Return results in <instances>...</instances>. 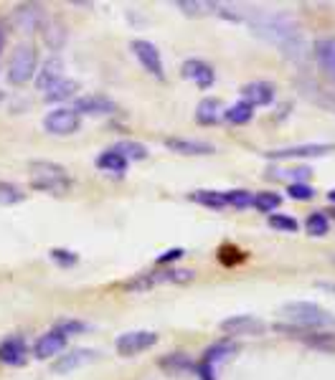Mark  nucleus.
<instances>
[{
    "label": "nucleus",
    "mask_w": 335,
    "mask_h": 380,
    "mask_svg": "<svg viewBox=\"0 0 335 380\" xmlns=\"http://www.w3.org/2000/svg\"><path fill=\"white\" fill-rule=\"evenodd\" d=\"M69 337H64L59 329H49L44 335L38 337L36 345H33V355L38 360H49V358H59L61 352L67 350Z\"/></svg>",
    "instance_id": "dca6fc26"
},
{
    "label": "nucleus",
    "mask_w": 335,
    "mask_h": 380,
    "mask_svg": "<svg viewBox=\"0 0 335 380\" xmlns=\"http://www.w3.org/2000/svg\"><path fill=\"white\" fill-rule=\"evenodd\" d=\"M26 200V193H23L18 185L13 183H0V205H15Z\"/></svg>",
    "instance_id": "c9c22d12"
},
{
    "label": "nucleus",
    "mask_w": 335,
    "mask_h": 380,
    "mask_svg": "<svg viewBox=\"0 0 335 380\" xmlns=\"http://www.w3.org/2000/svg\"><path fill=\"white\" fill-rule=\"evenodd\" d=\"M221 119H223V107L218 99L206 96V99L198 102V107H196V122H198V125L211 127L216 125V122H221Z\"/></svg>",
    "instance_id": "5701e85b"
},
{
    "label": "nucleus",
    "mask_w": 335,
    "mask_h": 380,
    "mask_svg": "<svg viewBox=\"0 0 335 380\" xmlns=\"http://www.w3.org/2000/svg\"><path fill=\"white\" fill-rule=\"evenodd\" d=\"M191 200L198 205H206V208H226V200H223V193L221 190H194L191 193Z\"/></svg>",
    "instance_id": "c756f323"
},
{
    "label": "nucleus",
    "mask_w": 335,
    "mask_h": 380,
    "mask_svg": "<svg viewBox=\"0 0 335 380\" xmlns=\"http://www.w3.org/2000/svg\"><path fill=\"white\" fill-rule=\"evenodd\" d=\"M31 170V188L49 193V196H67L71 190V178L61 165L51 160H33L28 165Z\"/></svg>",
    "instance_id": "f03ea898"
},
{
    "label": "nucleus",
    "mask_w": 335,
    "mask_h": 380,
    "mask_svg": "<svg viewBox=\"0 0 335 380\" xmlns=\"http://www.w3.org/2000/svg\"><path fill=\"white\" fill-rule=\"evenodd\" d=\"M53 329H59L61 335L69 337V335H82V332H87V329H89V325H87V322H82V320H59Z\"/></svg>",
    "instance_id": "e433bc0d"
},
{
    "label": "nucleus",
    "mask_w": 335,
    "mask_h": 380,
    "mask_svg": "<svg viewBox=\"0 0 335 380\" xmlns=\"http://www.w3.org/2000/svg\"><path fill=\"white\" fill-rule=\"evenodd\" d=\"M333 261H335V259H333Z\"/></svg>",
    "instance_id": "49530a36"
},
{
    "label": "nucleus",
    "mask_w": 335,
    "mask_h": 380,
    "mask_svg": "<svg viewBox=\"0 0 335 380\" xmlns=\"http://www.w3.org/2000/svg\"><path fill=\"white\" fill-rule=\"evenodd\" d=\"M112 150L117 155H122L127 162H137L148 157V147L142 145V142H135V139H122V142H117Z\"/></svg>",
    "instance_id": "bb28decb"
},
{
    "label": "nucleus",
    "mask_w": 335,
    "mask_h": 380,
    "mask_svg": "<svg viewBox=\"0 0 335 380\" xmlns=\"http://www.w3.org/2000/svg\"><path fill=\"white\" fill-rule=\"evenodd\" d=\"M38 71V51L31 41H23L10 51V59H8V84L13 87H26L28 81L36 79Z\"/></svg>",
    "instance_id": "7ed1b4c3"
},
{
    "label": "nucleus",
    "mask_w": 335,
    "mask_h": 380,
    "mask_svg": "<svg viewBox=\"0 0 335 380\" xmlns=\"http://www.w3.org/2000/svg\"><path fill=\"white\" fill-rule=\"evenodd\" d=\"M254 31L259 33L261 38H267L269 44H275L277 49H282L284 53H300L305 51V38H302V31L298 28V23L292 21L290 15L284 13H257L252 21Z\"/></svg>",
    "instance_id": "f257e3e1"
},
{
    "label": "nucleus",
    "mask_w": 335,
    "mask_h": 380,
    "mask_svg": "<svg viewBox=\"0 0 335 380\" xmlns=\"http://www.w3.org/2000/svg\"><path fill=\"white\" fill-rule=\"evenodd\" d=\"M284 173H290L292 183H302V180H307V178L313 175L310 168H292V170H284Z\"/></svg>",
    "instance_id": "a19ab883"
},
{
    "label": "nucleus",
    "mask_w": 335,
    "mask_h": 380,
    "mask_svg": "<svg viewBox=\"0 0 335 380\" xmlns=\"http://www.w3.org/2000/svg\"><path fill=\"white\" fill-rule=\"evenodd\" d=\"M237 352V345H231V343H216V345H211L209 350L203 352V360L201 363H206V365L211 368H216L221 365L223 360H229L231 355Z\"/></svg>",
    "instance_id": "a878e982"
},
{
    "label": "nucleus",
    "mask_w": 335,
    "mask_h": 380,
    "mask_svg": "<svg viewBox=\"0 0 335 380\" xmlns=\"http://www.w3.org/2000/svg\"><path fill=\"white\" fill-rule=\"evenodd\" d=\"M287 196L292 198V200H313L315 198V188L307 183H290V188H287Z\"/></svg>",
    "instance_id": "4c0bfd02"
},
{
    "label": "nucleus",
    "mask_w": 335,
    "mask_h": 380,
    "mask_svg": "<svg viewBox=\"0 0 335 380\" xmlns=\"http://www.w3.org/2000/svg\"><path fill=\"white\" fill-rule=\"evenodd\" d=\"M282 312L287 315V320H292V325L305 329H323V327H335V317L330 315L328 309H323L320 304L313 302H287L282 307Z\"/></svg>",
    "instance_id": "20e7f679"
},
{
    "label": "nucleus",
    "mask_w": 335,
    "mask_h": 380,
    "mask_svg": "<svg viewBox=\"0 0 335 380\" xmlns=\"http://www.w3.org/2000/svg\"><path fill=\"white\" fill-rule=\"evenodd\" d=\"M49 256H51V261L56 264V266H61V269H71V266L79 264V254H76V251L61 249V246H56V249L49 251Z\"/></svg>",
    "instance_id": "473e14b6"
},
{
    "label": "nucleus",
    "mask_w": 335,
    "mask_h": 380,
    "mask_svg": "<svg viewBox=\"0 0 335 380\" xmlns=\"http://www.w3.org/2000/svg\"><path fill=\"white\" fill-rule=\"evenodd\" d=\"M3 99H6V94H3V92H0V102H3Z\"/></svg>",
    "instance_id": "a18cd8bd"
},
{
    "label": "nucleus",
    "mask_w": 335,
    "mask_h": 380,
    "mask_svg": "<svg viewBox=\"0 0 335 380\" xmlns=\"http://www.w3.org/2000/svg\"><path fill=\"white\" fill-rule=\"evenodd\" d=\"M94 360H99L97 350H92V347H74V350H69V352H61L59 358L53 360L51 373L69 375V373H74V370H79V368L94 363Z\"/></svg>",
    "instance_id": "9d476101"
},
{
    "label": "nucleus",
    "mask_w": 335,
    "mask_h": 380,
    "mask_svg": "<svg viewBox=\"0 0 335 380\" xmlns=\"http://www.w3.org/2000/svg\"><path fill=\"white\" fill-rule=\"evenodd\" d=\"M328 200H330V203H335V188H333V190H330V193H328Z\"/></svg>",
    "instance_id": "c03bdc74"
},
{
    "label": "nucleus",
    "mask_w": 335,
    "mask_h": 380,
    "mask_svg": "<svg viewBox=\"0 0 335 380\" xmlns=\"http://www.w3.org/2000/svg\"><path fill=\"white\" fill-rule=\"evenodd\" d=\"M180 74L186 76V79H191L198 89H211L214 87V81H216V74H214V66L206 64V61L201 59H188L183 61V66H180Z\"/></svg>",
    "instance_id": "f3484780"
},
{
    "label": "nucleus",
    "mask_w": 335,
    "mask_h": 380,
    "mask_svg": "<svg viewBox=\"0 0 335 380\" xmlns=\"http://www.w3.org/2000/svg\"><path fill=\"white\" fill-rule=\"evenodd\" d=\"M186 256V251L183 249H168L165 254L157 256V266H165V264H173V261H178V259H183Z\"/></svg>",
    "instance_id": "ea45409f"
},
{
    "label": "nucleus",
    "mask_w": 335,
    "mask_h": 380,
    "mask_svg": "<svg viewBox=\"0 0 335 380\" xmlns=\"http://www.w3.org/2000/svg\"><path fill=\"white\" fill-rule=\"evenodd\" d=\"M254 117V107H249L246 102L239 99L237 104H231L229 110H223V119L231 122V125H246V122H252Z\"/></svg>",
    "instance_id": "c85d7f7f"
},
{
    "label": "nucleus",
    "mask_w": 335,
    "mask_h": 380,
    "mask_svg": "<svg viewBox=\"0 0 335 380\" xmlns=\"http://www.w3.org/2000/svg\"><path fill=\"white\" fill-rule=\"evenodd\" d=\"M0 363L8 368H23L28 363V343L23 335H10L0 343Z\"/></svg>",
    "instance_id": "4468645a"
},
{
    "label": "nucleus",
    "mask_w": 335,
    "mask_h": 380,
    "mask_svg": "<svg viewBox=\"0 0 335 380\" xmlns=\"http://www.w3.org/2000/svg\"><path fill=\"white\" fill-rule=\"evenodd\" d=\"M196 279L194 269H155V271H145V274H137L135 279L125 282L127 292H148L153 286L160 284H188Z\"/></svg>",
    "instance_id": "39448f33"
},
{
    "label": "nucleus",
    "mask_w": 335,
    "mask_h": 380,
    "mask_svg": "<svg viewBox=\"0 0 335 380\" xmlns=\"http://www.w3.org/2000/svg\"><path fill=\"white\" fill-rule=\"evenodd\" d=\"M155 345H157V332H153V329H132V332H122L114 340V350L122 358H135V355H140V352L150 350Z\"/></svg>",
    "instance_id": "0eeeda50"
},
{
    "label": "nucleus",
    "mask_w": 335,
    "mask_h": 380,
    "mask_svg": "<svg viewBox=\"0 0 335 380\" xmlns=\"http://www.w3.org/2000/svg\"><path fill=\"white\" fill-rule=\"evenodd\" d=\"M277 332H284L290 337H298L305 345L315 347V350L335 352V332H323V329H305L298 325H275Z\"/></svg>",
    "instance_id": "1a4fd4ad"
},
{
    "label": "nucleus",
    "mask_w": 335,
    "mask_h": 380,
    "mask_svg": "<svg viewBox=\"0 0 335 380\" xmlns=\"http://www.w3.org/2000/svg\"><path fill=\"white\" fill-rule=\"evenodd\" d=\"M79 127H82V117L71 107H56L44 117V130L56 137H69L79 132Z\"/></svg>",
    "instance_id": "6e6552de"
},
{
    "label": "nucleus",
    "mask_w": 335,
    "mask_h": 380,
    "mask_svg": "<svg viewBox=\"0 0 335 380\" xmlns=\"http://www.w3.org/2000/svg\"><path fill=\"white\" fill-rule=\"evenodd\" d=\"M275 99V87L269 81H252L241 87V102H246L249 107H267Z\"/></svg>",
    "instance_id": "a211bd4d"
},
{
    "label": "nucleus",
    "mask_w": 335,
    "mask_h": 380,
    "mask_svg": "<svg viewBox=\"0 0 335 380\" xmlns=\"http://www.w3.org/2000/svg\"><path fill=\"white\" fill-rule=\"evenodd\" d=\"M313 56L323 71L335 79V38H318L313 46Z\"/></svg>",
    "instance_id": "4be33fe9"
},
{
    "label": "nucleus",
    "mask_w": 335,
    "mask_h": 380,
    "mask_svg": "<svg viewBox=\"0 0 335 380\" xmlns=\"http://www.w3.org/2000/svg\"><path fill=\"white\" fill-rule=\"evenodd\" d=\"M269 226L277 228V231H282V234H295L300 228L298 218H292V216H284V213H272V216H267Z\"/></svg>",
    "instance_id": "72a5a7b5"
},
{
    "label": "nucleus",
    "mask_w": 335,
    "mask_h": 380,
    "mask_svg": "<svg viewBox=\"0 0 335 380\" xmlns=\"http://www.w3.org/2000/svg\"><path fill=\"white\" fill-rule=\"evenodd\" d=\"M165 147L178 155H214L216 153V147L211 145V142H203V139H186V137H168L165 139Z\"/></svg>",
    "instance_id": "aec40b11"
},
{
    "label": "nucleus",
    "mask_w": 335,
    "mask_h": 380,
    "mask_svg": "<svg viewBox=\"0 0 335 380\" xmlns=\"http://www.w3.org/2000/svg\"><path fill=\"white\" fill-rule=\"evenodd\" d=\"M76 92H79V81L67 79V76H64V79L56 81L51 89H46L44 99L49 104H59V102H67V99H74Z\"/></svg>",
    "instance_id": "b1692460"
},
{
    "label": "nucleus",
    "mask_w": 335,
    "mask_h": 380,
    "mask_svg": "<svg viewBox=\"0 0 335 380\" xmlns=\"http://www.w3.org/2000/svg\"><path fill=\"white\" fill-rule=\"evenodd\" d=\"M94 165H97L102 173H112V175H125L127 170V160L122 157V155H117L114 150H105V153L97 155V160H94Z\"/></svg>",
    "instance_id": "393cba45"
},
{
    "label": "nucleus",
    "mask_w": 335,
    "mask_h": 380,
    "mask_svg": "<svg viewBox=\"0 0 335 380\" xmlns=\"http://www.w3.org/2000/svg\"><path fill=\"white\" fill-rule=\"evenodd\" d=\"M64 79V61L59 59V56H49V59L41 64V71H36V87L41 89V92H46V89H51L56 81Z\"/></svg>",
    "instance_id": "6ab92c4d"
},
{
    "label": "nucleus",
    "mask_w": 335,
    "mask_h": 380,
    "mask_svg": "<svg viewBox=\"0 0 335 380\" xmlns=\"http://www.w3.org/2000/svg\"><path fill=\"white\" fill-rule=\"evenodd\" d=\"M175 6L183 10V13L188 15H201V13H209V10H214L216 8V3H188V0H178Z\"/></svg>",
    "instance_id": "58836bf2"
},
{
    "label": "nucleus",
    "mask_w": 335,
    "mask_h": 380,
    "mask_svg": "<svg viewBox=\"0 0 335 380\" xmlns=\"http://www.w3.org/2000/svg\"><path fill=\"white\" fill-rule=\"evenodd\" d=\"M318 289H325V292H335L333 282H318Z\"/></svg>",
    "instance_id": "79ce46f5"
},
{
    "label": "nucleus",
    "mask_w": 335,
    "mask_h": 380,
    "mask_svg": "<svg viewBox=\"0 0 335 380\" xmlns=\"http://www.w3.org/2000/svg\"><path fill=\"white\" fill-rule=\"evenodd\" d=\"M280 203H282V196H280V193H272V190H261V193H254L252 208H257L259 213H267V216H272V213L280 208Z\"/></svg>",
    "instance_id": "cd10ccee"
},
{
    "label": "nucleus",
    "mask_w": 335,
    "mask_h": 380,
    "mask_svg": "<svg viewBox=\"0 0 335 380\" xmlns=\"http://www.w3.org/2000/svg\"><path fill=\"white\" fill-rule=\"evenodd\" d=\"M41 36H44V44L51 49V51H61L64 49V44H67V26L59 21V18H46V23L41 26V31H38Z\"/></svg>",
    "instance_id": "412c9836"
},
{
    "label": "nucleus",
    "mask_w": 335,
    "mask_h": 380,
    "mask_svg": "<svg viewBox=\"0 0 335 380\" xmlns=\"http://www.w3.org/2000/svg\"><path fill=\"white\" fill-rule=\"evenodd\" d=\"M46 8L38 6V3H21V6L13 8V13H10V26L15 31H21V33H38L41 26L46 23Z\"/></svg>",
    "instance_id": "423d86ee"
},
{
    "label": "nucleus",
    "mask_w": 335,
    "mask_h": 380,
    "mask_svg": "<svg viewBox=\"0 0 335 380\" xmlns=\"http://www.w3.org/2000/svg\"><path fill=\"white\" fill-rule=\"evenodd\" d=\"M130 49H132L135 59L140 61V66L145 69V71L153 74L155 79H165L163 59H160V51H157L155 44H150V41H145V38H135Z\"/></svg>",
    "instance_id": "f8f14e48"
},
{
    "label": "nucleus",
    "mask_w": 335,
    "mask_h": 380,
    "mask_svg": "<svg viewBox=\"0 0 335 380\" xmlns=\"http://www.w3.org/2000/svg\"><path fill=\"white\" fill-rule=\"evenodd\" d=\"M221 332L229 337H257L267 332V322L254 315H234L221 322Z\"/></svg>",
    "instance_id": "9b49d317"
},
{
    "label": "nucleus",
    "mask_w": 335,
    "mask_h": 380,
    "mask_svg": "<svg viewBox=\"0 0 335 380\" xmlns=\"http://www.w3.org/2000/svg\"><path fill=\"white\" fill-rule=\"evenodd\" d=\"M3 46H6V31L0 26V51H3Z\"/></svg>",
    "instance_id": "37998d69"
},
{
    "label": "nucleus",
    "mask_w": 335,
    "mask_h": 380,
    "mask_svg": "<svg viewBox=\"0 0 335 380\" xmlns=\"http://www.w3.org/2000/svg\"><path fill=\"white\" fill-rule=\"evenodd\" d=\"M160 368L171 370V373H186V370H194L196 365L186 352H173V355H165V358L160 360Z\"/></svg>",
    "instance_id": "7c9ffc66"
},
{
    "label": "nucleus",
    "mask_w": 335,
    "mask_h": 380,
    "mask_svg": "<svg viewBox=\"0 0 335 380\" xmlns=\"http://www.w3.org/2000/svg\"><path fill=\"white\" fill-rule=\"evenodd\" d=\"M305 228H307V234H310V236H325L330 231V221H328V216H325L323 211H315V213H310V216H307Z\"/></svg>",
    "instance_id": "2f4dec72"
},
{
    "label": "nucleus",
    "mask_w": 335,
    "mask_h": 380,
    "mask_svg": "<svg viewBox=\"0 0 335 380\" xmlns=\"http://www.w3.org/2000/svg\"><path fill=\"white\" fill-rule=\"evenodd\" d=\"M71 110L82 117V114H92V117H105V114H117V102L105 94H84L76 96Z\"/></svg>",
    "instance_id": "ddd939ff"
},
{
    "label": "nucleus",
    "mask_w": 335,
    "mask_h": 380,
    "mask_svg": "<svg viewBox=\"0 0 335 380\" xmlns=\"http://www.w3.org/2000/svg\"><path fill=\"white\" fill-rule=\"evenodd\" d=\"M223 200H226V205H231V208H249L254 200V193L252 190H226V193H223Z\"/></svg>",
    "instance_id": "f704fd0d"
},
{
    "label": "nucleus",
    "mask_w": 335,
    "mask_h": 380,
    "mask_svg": "<svg viewBox=\"0 0 335 380\" xmlns=\"http://www.w3.org/2000/svg\"><path fill=\"white\" fill-rule=\"evenodd\" d=\"M330 153H335V145H328V142H305V145L272 150V153H267V157L269 160H290V157H323V155Z\"/></svg>",
    "instance_id": "2eb2a0df"
}]
</instances>
